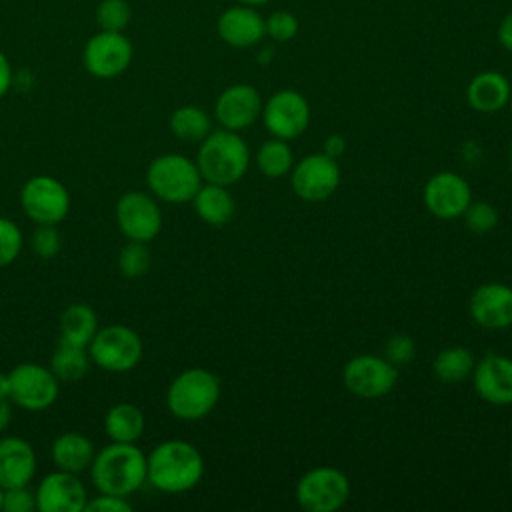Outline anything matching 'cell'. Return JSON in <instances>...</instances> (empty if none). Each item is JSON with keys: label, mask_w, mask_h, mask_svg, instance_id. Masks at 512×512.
Segmentation results:
<instances>
[{"label": "cell", "mask_w": 512, "mask_h": 512, "mask_svg": "<svg viewBox=\"0 0 512 512\" xmlns=\"http://www.w3.org/2000/svg\"><path fill=\"white\" fill-rule=\"evenodd\" d=\"M204 456L186 440H164L146 454V482L164 494H182L200 484Z\"/></svg>", "instance_id": "6da1fadb"}, {"label": "cell", "mask_w": 512, "mask_h": 512, "mask_svg": "<svg viewBox=\"0 0 512 512\" xmlns=\"http://www.w3.org/2000/svg\"><path fill=\"white\" fill-rule=\"evenodd\" d=\"M90 478L100 494L128 498L146 484V454L136 442H110L96 450Z\"/></svg>", "instance_id": "7a4b0ae2"}, {"label": "cell", "mask_w": 512, "mask_h": 512, "mask_svg": "<svg viewBox=\"0 0 512 512\" xmlns=\"http://www.w3.org/2000/svg\"><path fill=\"white\" fill-rule=\"evenodd\" d=\"M196 166L204 182L232 186L248 172L250 148L240 132L212 130L198 146Z\"/></svg>", "instance_id": "3957f363"}, {"label": "cell", "mask_w": 512, "mask_h": 512, "mask_svg": "<svg viewBox=\"0 0 512 512\" xmlns=\"http://www.w3.org/2000/svg\"><path fill=\"white\" fill-rule=\"evenodd\" d=\"M220 400V378L208 368H186L172 378L166 390L170 414L184 422L206 418Z\"/></svg>", "instance_id": "277c9868"}, {"label": "cell", "mask_w": 512, "mask_h": 512, "mask_svg": "<svg viewBox=\"0 0 512 512\" xmlns=\"http://www.w3.org/2000/svg\"><path fill=\"white\" fill-rule=\"evenodd\" d=\"M202 174L196 166V160L168 152L150 160L146 168V186L156 200L168 204H184L194 198L202 186Z\"/></svg>", "instance_id": "5b68a950"}, {"label": "cell", "mask_w": 512, "mask_h": 512, "mask_svg": "<svg viewBox=\"0 0 512 512\" xmlns=\"http://www.w3.org/2000/svg\"><path fill=\"white\" fill-rule=\"evenodd\" d=\"M92 364L110 374H124L134 370L142 356L144 344L138 332L126 324H108L96 330L88 344Z\"/></svg>", "instance_id": "8992f818"}, {"label": "cell", "mask_w": 512, "mask_h": 512, "mask_svg": "<svg viewBox=\"0 0 512 512\" xmlns=\"http://www.w3.org/2000/svg\"><path fill=\"white\" fill-rule=\"evenodd\" d=\"M350 498L348 476L334 466H316L296 482V502L306 512H336Z\"/></svg>", "instance_id": "52a82bcc"}, {"label": "cell", "mask_w": 512, "mask_h": 512, "mask_svg": "<svg viewBox=\"0 0 512 512\" xmlns=\"http://www.w3.org/2000/svg\"><path fill=\"white\" fill-rule=\"evenodd\" d=\"M70 192L54 176L36 174L20 188V206L34 224H60L70 212Z\"/></svg>", "instance_id": "ba28073f"}, {"label": "cell", "mask_w": 512, "mask_h": 512, "mask_svg": "<svg viewBox=\"0 0 512 512\" xmlns=\"http://www.w3.org/2000/svg\"><path fill=\"white\" fill-rule=\"evenodd\" d=\"M10 400L28 412L50 408L60 394V380L54 372L38 362L16 364L10 372Z\"/></svg>", "instance_id": "9c48e42d"}, {"label": "cell", "mask_w": 512, "mask_h": 512, "mask_svg": "<svg viewBox=\"0 0 512 512\" xmlns=\"http://www.w3.org/2000/svg\"><path fill=\"white\" fill-rule=\"evenodd\" d=\"M396 380L398 370L384 356L358 354L352 356L342 368L344 388L362 400L386 396L396 386Z\"/></svg>", "instance_id": "30bf717a"}, {"label": "cell", "mask_w": 512, "mask_h": 512, "mask_svg": "<svg viewBox=\"0 0 512 512\" xmlns=\"http://www.w3.org/2000/svg\"><path fill=\"white\" fill-rule=\"evenodd\" d=\"M340 164L324 152H314L298 162L290 170V186L294 194L304 202H322L330 198L340 186Z\"/></svg>", "instance_id": "8fae6325"}, {"label": "cell", "mask_w": 512, "mask_h": 512, "mask_svg": "<svg viewBox=\"0 0 512 512\" xmlns=\"http://www.w3.org/2000/svg\"><path fill=\"white\" fill-rule=\"evenodd\" d=\"M114 218L126 240L148 244L162 230V210L156 198L142 190L124 192L116 202Z\"/></svg>", "instance_id": "7c38bea8"}, {"label": "cell", "mask_w": 512, "mask_h": 512, "mask_svg": "<svg viewBox=\"0 0 512 512\" xmlns=\"http://www.w3.org/2000/svg\"><path fill=\"white\" fill-rule=\"evenodd\" d=\"M260 118L264 122V128L272 136L282 140H294L306 132L312 112L308 100L300 92L284 88L274 92L262 104Z\"/></svg>", "instance_id": "4fadbf2b"}, {"label": "cell", "mask_w": 512, "mask_h": 512, "mask_svg": "<svg viewBox=\"0 0 512 512\" xmlns=\"http://www.w3.org/2000/svg\"><path fill=\"white\" fill-rule=\"evenodd\" d=\"M132 42L122 32L100 30L88 38L82 52V62L88 74L100 80H110L124 74L132 62Z\"/></svg>", "instance_id": "5bb4252c"}, {"label": "cell", "mask_w": 512, "mask_h": 512, "mask_svg": "<svg viewBox=\"0 0 512 512\" xmlns=\"http://www.w3.org/2000/svg\"><path fill=\"white\" fill-rule=\"evenodd\" d=\"M422 200L432 216L454 220L460 218L472 202V188L460 174L442 170L428 178L422 190Z\"/></svg>", "instance_id": "9a60e30c"}, {"label": "cell", "mask_w": 512, "mask_h": 512, "mask_svg": "<svg viewBox=\"0 0 512 512\" xmlns=\"http://www.w3.org/2000/svg\"><path fill=\"white\" fill-rule=\"evenodd\" d=\"M38 512H84L88 492L78 474L66 470H54L42 476L36 490Z\"/></svg>", "instance_id": "2e32d148"}, {"label": "cell", "mask_w": 512, "mask_h": 512, "mask_svg": "<svg viewBox=\"0 0 512 512\" xmlns=\"http://www.w3.org/2000/svg\"><path fill=\"white\" fill-rule=\"evenodd\" d=\"M262 96L250 84H232L224 88L214 102V118L220 128L242 132L262 114Z\"/></svg>", "instance_id": "e0dca14e"}, {"label": "cell", "mask_w": 512, "mask_h": 512, "mask_svg": "<svg viewBox=\"0 0 512 512\" xmlns=\"http://www.w3.org/2000/svg\"><path fill=\"white\" fill-rule=\"evenodd\" d=\"M476 394L492 406L512 404V358L488 352L472 368Z\"/></svg>", "instance_id": "ac0fdd59"}, {"label": "cell", "mask_w": 512, "mask_h": 512, "mask_svg": "<svg viewBox=\"0 0 512 512\" xmlns=\"http://www.w3.org/2000/svg\"><path fill=\"white\" fill-rule=\"evenodd\" d=\"M470 318L488 330L512 326V286L502 282L480 284L468 302Z\"/></svg>", "instance_id": "d6986e66"}, {"label": "cell", "mask_w": 512, "mask_h": 512, "mask_svg": "<svg viewBox=\"0 0 512 512\" xmlns=\"http://www.w3.org/2000/svg\"><path fill=\"white\" fill-rule=\"evenodd\" d=\"M216 32L222 42L232 48H250L266 36L264 18L248 4L226 8L216 22Z\"/></svg>", "instance_id": "ffe728a7"}, {"label": "cell", "mask_w": 512, "mask_h": 512, "mask_svg": "<svg viewBox=\"0 0 512 512\" xmlns=\"http://www.w3.org/2000/svg\"><path fill=\"white\" fill-rule=\"evenodd\" d=\"M36 452L32 444L20 436L0 438V486H26L36 474Z\"/></svg>", "instance_id": "44dd1931"}, {"label": "cell", "mask_w": 512, "mask_h": 512, "mask_svg": "<svg viewBox=\"0 0 512 512\" xmlns=\"http://www.w3.org/2000/svg\"><path fill=\"white\" fill-rule=\"evenodd\" d=\"M512 86L502 72L484 70L476 74L466 86V102L480 114H494L510 100Z\"/></svg>", "instance_id": "7402d4cb"}, {"label": "cell", "mask_w": 512, "mask_h": 512, "mask_svg": "<svg viewBox=\"0 0 512 512\" xmlns=\"http://www.w3.org/2000/svg\"><path fill=\"white\" fill-rule=\"evenodd\" d=\"M52 462L58 470L80 474L90 470V464L96 456L92 440L80 432H62L54 438L50 448Z\"/></svg>", "instance_id": "603a6c76"}, {"label": "cell", "mask_w": 512, "mask_h": 512, "mask_svg": "<svg viewBox=\"0 0 512 512\" xmlns=\"http://www.w3.org/2000/svg\"><path fill=\"white\" fill-rule=\"evenodd\" d=\"M190 202H192L196 216L204 224L214 226V228L228 224L236 210V202H234L232 194L228 192V186L212 184V182H206V184L202 182V186L198 188V192L194 194V198Z\"/></svg>", "instance_id": "cb8c5ba5"}, {"label": "cell", "mask_w": 512, "mask_h": 512, "mask_svg": "<svg viewBox=\"0 0 512 512\" xmlns=\"http://www.w3.org/2000/svg\"><path fill=\"white\" fill-rule=\"evenodd\" d=\"M146 428V416L132 402H116L104 416V432L110 442H138Z\"/></svg>", "instance_id": "d4e9b609"}, {"label": "cell", "mask_w": 512, "mask_h": 512, "mask_svg": "<svg viewBox=\"0 0 512 512\" xmlns=\"http://www.w3.org/2000/svg\"><path fill=\"white\" fill-rule=\"evenodd\" d=\"M98 314L90 304L74 302L64 308L60 314L58 330H60V342L84 346L88 348L90 340L94 338L98 330Z\"/></svg>", "instance_id": "484cf974"}, {"label": "cell", "mask_w": 512, "mask_h": 512, "mask_svg": "<svg viewBox=\"0 0 512 512\" xmlns=\"http://www.w3.org/2000/svg\"><path fill=\"white\" fill-rule=\"evenodd\" d=\"M90 354L84 346H74L66 342H58L56 350L52 352L48 368L54 372V376L60 382H78L82 380L90 370Z\"/></svg>", "instance_id": "4316f807"}, {"label": "cell", "mask_w": 512, "mask_h": 512, "mask_svg": "<svg viewBox=\"0 0 512 512\" xmlns=\"http://www.w3.org/2000/svg\"><path fill=\"white\" fill-rule=\"evenodd\" d=\"M170 132L184 142H202L212 132V120L208 112L194 104L178 106L168 120Z\"/></svg>", "instance_id": "83f0119b"}, {"label": "cell", "mask_w": 512, "mask_h": 512, "mask_svg": "<svg viewBox=\"0 0 512 512\" xmlns=\"http://www.w3.org/2000/svg\"><path fill=\"white\" fill-rule=\"evenodd\" d=\"M474 356L466 346H446L432 360L434 376L444 384L466 380L474 368Z\"/></svg>", "instance_id": "f1b7e54d"}, {"label": "cell", "mask_w": 512, "mask_h": 512, "mask_svg": "<svg viewBox=\"0 0 512 512\" xmlns=\"http://www.w3.org/2000/svg\"><path fill=\"white\" fill-rule=\"evenodd\" d=\"M256 168L270 180L288 176L294 166V152L288 140L272 136L270 140L262 142L256 150Z\"/></svg>", "instance_id": "f546056e"}, {"label": "cell", "mask_w": 512, "mask_h": 512, "mask_svg": "<svg viewBox=\"0 0 512 512\" xmlns=\"http://www.w3.org/2000/svg\"><path fill=\"white\" fill-rule=\"evenodd\" d=\"M150 250L146 242L128 240L118 254V268L126 278H140L150 270Z\"/></svg>", "instance_id": "4dcf8cb0"}, {"label": "cell", "mask_w": 512, "mask_h": 512, "mask_svg": "<svg viewBox=\"0 0 512 512\" xmlns=\"http://www.w3.org/2000/svg\"><path fill=\"white\" fill-rule=\"evenodd\" d=\"M132 10L126 0H102L96 8V22L100 30L122 32L130 22Z\"/></svg>", "instance_id": "1f68e13d"}, {"label": "cell", "mask_w": 512, "mask_h": 512, "mask_svg": "<svg viewBox=\"0 0 512 512\" xmlns=\"http://www.w3.org/2000/svg\"><path fill=\"white\" fill-rule=\"evenodd\" d=\"M24 246V236L18 224L6 216H0V268L12 264Z\"/></svg>", "instance_id": "d6a6232c"}, {"label": "cell", "mask_w": 512, "mask_h": 512, "mask_svg": "<svg viewBox=\"0 0 512 512\" xmlns=\"http://www.w3.org/2000/svg\"><path fill=\"white\" fill-rule=\"evenodd\" d=\"M462 218H464L466 228L470 232H476V234H486V232L494 230L496 224H498L496 208L488 202H482V200H478V202L472 200L468 204V208L464 210Z\"/></svg>", "instance_id": "836d02e7"}, {"label": "cell", "mask_w": 512, "mask_h": 512, "mask_svg": "<svg viewBox=\"0 0 512 512\" xmlns=\"http://www.w3.org/2000/svg\"><path fill=\"white\" fill-rule=\"evenodd\" d=\"M266 36L274 42H290L298 34V18L288 10H276L266 20Z\"/></svg>", "instance_id": "e575fe53"}, {"label": "cell", "mask_w": 512, "mask_h": 512, "mask_svg": "<svg viewBox=\"0 0 512 512\" xmlns=\"http://www.w3.org/2000/svg\"><path fill=\"white\" fill-rule=\"evenodd\" d=\"M62 248V238L56 228V224H38L32 234V250L36 256L50 260L54 258Z\"/></svg>", "instance_id": "d590c367"}, {"label": "cell", "mask_w": 512, "mask_h": 512, "mask_svg": "<svg viewBox=\"0 0 512 512\" xmlns=\"http://www.w3.org/2000/svg\"><path fill=\"white\" fill-rule=\"evenodd\" d=\"M414 356H416V344H414L412 336H408L404 332L392 334L384 344V358L390 360L394 366L408 364L414 360Z\"/></svg>", "instance_id": "8d00e7d4"}, {"label": "cell", "mask_w": 512, "mask_h": 512, "mask_svg": "<svg viewBox=\"0 0 512 512\" xmlns=\"http://www.w3.org/2000/svg\"><path fill=\"white\" fill-rule=\"evenodd\" d=\"M32 510H36V494L34 490H30V484L4 488L2 512H32Z\"/></svg>", "instance_id": "74e56055"}, {"label": "cell", "mask_w": 512, "mask_h": 512, "mask_svg": "<svg viewBox=\"0 0 512 512\" xmlns=\"http://www.w3.org/2000/svg\"><path fill=\"white\" fill-rule=\"evenodd\" d=\"M132 504L126 496L100 494L96 498H88L84 512H130Z\"/></svg>", "instance_id": "f35d334b"}, {"label": "cell", "mask_w": 512, "mask_h": 512, "mask_svg": "<svg viewBox=\"0 0 512 512\" xmlns=\"http://www.w3.org/2000/svg\"><path fill=\"white\" fill-rule=\"evenodd\" d=\"M322 152L324 154H328L330 158H340L344 152H346V140H344V136H340V134H332V136H328L326 140H324V148H322Z\"/></svg>", "instance_id": "ab89813d"}, {"label": "cell", "mask_w": 512, "mask_h": 512, "mask_svg": "<svg viewBox=\"0 0 512 512\" xmlns=\"http://www.w3.org/2000/svg\"><path fill=\"white\" fill-rule=\"evenodd\" d=\"M498 42L504 50L512 52V12H508L498 24Z\"/></svg>", "instance_id": "60d3db41"}, {"label": "cell", "mask_w": 512, "mask_h": 512, "mask_svg": "<svg viewBox=\"0 0 512 512\" xmlns=\"http://www.w3.org/2000/svg\"><path fill=\"white\" fill-rule=\"evenodd\" d=\"M10 86H12V66L6 54L0 50V98L6 96Z\"/></svg>", "instance_id": "b9f144b4"}, {"label": "cell", "mask_w": 512, "mask_h": 512, "mask_svg": "<svg viewBox=\"0 0 512 512\" xmlns=\"http://www.w3.org/2000/svg\"><path fill=\"white\" fill-rule=\"evenodd\" d=\"M12 422V408L8 400H0V434L10 426Z\"/></svg>", "instance_id": "7bdbcfd3"}, {"label": "cell", "mask_w": 512, "mask_h": 512, "mask_svg": "<svg viewBox=\"0 0 512 512\" xmlns=\"http://www.w3.org/2000/svg\"><path fill=\"white\" fill-rule=\"evenodd\" d=\"M0 400H10V376H8V372H0Z\"/></svg>", "instance_id": "ee69618b"}, {"label": "cell", "mask_w": 512, "mask_h": 512, "mask_svg": "<svg viewBox=\"0 0 512 512\" xmlns=\"http://www.w3.org/2000/svg\"><path fill=\"white\" fill-rule=\"evenodd\" d=\"M240 4H248V6H260V4H266L270 0H238Z\"/></svg>", "instance_id": "f6af8a7d"}, {"label": "cell", "mask_w": 512, "mask_h": 512, "mask_svg": "<svg viewBox=\"0 0 512 512\" xmlns=\"http://www.w3.org/2000/svg\"><path fill=\"white\" fill-rule=\"evenodd\" d=\"M2 498H4V488L0 486V512H2Z\"/></svg>", "instance_id": "bcb514c9"}, {"label": "cell", "mask_w": 512, "mask_h": 512, "mask_svg": "<svg viewBox=\"0 0 512 512\" xmlns=\"http://www.w3.org/2000/svg\"><path fill=\"white\" fill-rule=\"evenodd\" d=\"M508 104H510V110H512V92H510V100H508Z\"/></svg>", "instance_id": "7dc6e473"}, {"label": "cell", "mask_w": 512, "mask_h": 512, "mask_svg": "<svg viewBox=\"0 0 512 512\" xmlns=\"http://www.w3.org/2000/svg\"><path fill=\"white\" fill-rule=\"evenodd\" d=\"M510 166H512V146H510Z\"/></svg>", "instance_id": "c3c4849f"}, {"label": "cell", "mask_w": 512, "mask_h": 512, "mask_svg": "<svg viewBox=\"0 0 512 512\" xmlns=\"http://www.w3.org/2000/svg\"><path fill=\"white\" fill-rule=\"evenodd\" d=\"M510 474H512V460H510Z\"/></svg>", "instance_id": "681fc988"}]
</instances>
